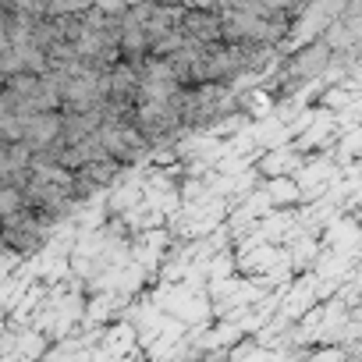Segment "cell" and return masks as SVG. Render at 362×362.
I'll use <instances>...</instances> for the list:
<instances>
[{"label": "cell", "instance_id": "obj_1", "mask_svg": "<svg viewBox=\"0 0 362 362\" xmlns=\"http://www.w3.org/2000/svg\"><path fill=\"white\" fill-rule=\"evenodd\" d=\"M302 163H305V153H302L295 142H281V146L259 153V167H256V170H259L263 177H277V174H295Z\"/></svg>", "mask_w": 362, "mask_h": 362}, {"label": "cell", "instance_id": "obj_2", "mask_svg": "<svg viewBox=\"0 0 362 362\" xmlns=\"http://www.w3.org/2000/svg\"><path fill=\"white\" fill-rule=\"evenodd\" d=\"M263 192L270 199V206H302V189L291 174H277L263 181Z\"/></svg>", "mask_w": 362, "mask_h": 362}, {"label": "cell", "instance_id": "obj_3", "mask_svg": "<svg viewBox=\"0 0 362 362\" xmlns=\"http://www.w3.org/2000/svg\"><path fill=\"white\" fill-rule=\"evenodd\" d=\"M139 199H142V181L132 174V181H128V185H121V189L107 192V203H103V206H107V210L117 217V214H124L128 206H135Z\"/></svg>", "mask_w": 362, "mask_h": 362}, {"label": "cell", "instance_id": "obj_4", "mask_svg": "<svg viewBox=\"0 0 362 362\" xmlns=\"http://www.w3.org/2000/svg\"><path fill=\"white\" fill-rule=\"evenodd\" d=\"M22 206H25L22 189L11 185V181H4V185H0V217H8V214H15V210H22Z\"/></svg>", "mask_w": 362, "mask_h": 362}]
</instances>
